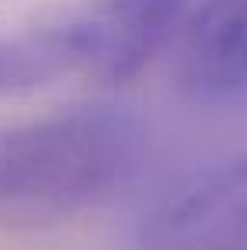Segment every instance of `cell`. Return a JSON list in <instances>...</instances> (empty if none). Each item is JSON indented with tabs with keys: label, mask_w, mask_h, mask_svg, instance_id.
Here are the masks:
<instances>
[{
	"label": "cell",
	"mask_w": 247,
	"mask_h": 250,
	"mask_svg": "<svg viewBox=\"0 0 247 250\" xmlns=\"http://www.w3.org/2000/svg\"><path fill=\"white\" fill-rule=\"evenodd\" d=\"M142 152V122L105 102L0 125V230H44L105 203Z\"/></svg>",
	"instance_id": "1"
},
{
	"label": "cell",
	"mask_w": 247,
	"mask_h": 250,
	"mask_svg": "<svg viewBox=\"0 0 247 250\" xmlns=\"http://www.w3.org/2000/svg\"><path fill=\"white\" fill-rule=\"evenodd\" d=\"M176 75L197 102H247V0H203L186 17Z\"/></svg>",
	"instance_id": "4"
},
{
	"label": "cell",
	"mask_w": 247,
	"mask_h": 250,
	"mask_svg": "<svg viewBox=\"0 0 247 250\" xmlns=\"http://www.w3.org/2000/svg\"><path fill=\"white\" fill-rule=\"evenodd\" d=\"M190 0H95L78 10L85 31V78L132 82L183 24Z\"/></svg>",
	"instance_id": "3"
},
{
	"label": "cell",
	"mask_w": 247,
	"mask_h": 250,
	"mask_svg": "<svg viewBox=\"0 0 247 250\" xmlns=\"http://www.w3.org/2000/svg\"><path fill=\"white\" fill-rule=\"evenodd\" d=\"M139 250H247V152L169 193L146 216Z\"/></svg>",
	"instance_id": "2"
},
{
	"label": "cell",
	"mask_w": 247,
	"mask_h": 250,
	"mask_svg": "<svg viewBox=\"0 0 247 250\" xmlns=\"http://www.w3.org/2000/svg\"><path fill=\"white\" fill-rule=\"evenodd\" d=\"M68 75H85V31L78 14L0 34V98L38 91Z\"/></svg>",
	"instance_id": "5"
}]
</instances>
